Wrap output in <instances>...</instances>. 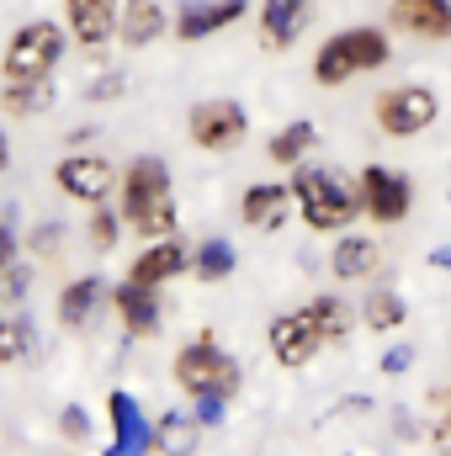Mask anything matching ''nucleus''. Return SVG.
<instances>
[{"label":"nucleus","mask_w":451,"mask_h":456,"mask_svg":"<svg viewBox=\"0 0 451 456\" xmlns=\"http://www.w3.org/2000/svg\"><path fill=\"white\" fill-rule=\"evenodd\" d=\"M117 213H122V228L138 233L144 244L170 239L181 228L176 181L160 154H138V159H127V170H117Z\"/></svg>","instance_id":"f257e3e1"},{"label":"nucleus","mask_w":451,"mask_h":456,"mask_svg":"<svg viewBox=\"0 0 451 456\" xmlns=\"http://www.w3.org/2000/svg\"><path fill=\"white\" fill-rule=\"evenodd\" d=\"M287 191H292V208L303 228L335 239V233H350L356 218H361V197H356V181L340 175L330 165H298L287 175Z\"/></svg>","instance_id":"f03ea898"},{"label":"nucleus","mask_w":451,"mask_h":456,"mask_svg":"<svg viewBox=\"0 0 451 456\" xmlns=\"http://www.w3.org/2000/svg\"><path fill=\"white\" fill-rule=\"evenodd\" d=\"M393 64V37H388V27H372V21H350V27H340L330 32L319 48H314V86H324V91H340V86H350V80H361V75H377V69H388Z\"/></svg>","instance_id":"7ed1b4c3"},{"label":"nucleus","mask_w":451,"mask_h":456,"mask_svg":"<svg viewBox=\"0 0 451 456\" xmlns=\"http://www.w3.org/2000/svg\"><path fill=\"white\" fill-rule=\"evenodd\" d=\"M70 53V32L53 16L21 21L0 48V86H48Z\"/></svg>","instance_id":"20e7f679"},{"label":"nucleus","mask_w":451,"mask_h":456,"mask_svg":"<svg viewBox=\"0 0 451 456\" xmlns=\"http://www.w3.org/2000/svg\"><path fill=\"white\" fill-rule=\"evenodd\" d=\"M170 377H176V387L186 393V398H213V403H228V398H239V387H244V371H239V361L228 355L218 335L213 330H202V335H192V340L176 350V361H170Z\"/></svg>","instance_id":"39448f33"},{"label":"nucleus","mask_w":451,"mask_h":456,"mask_svg":"<svg viewBox=\"0 0 451 456\" xmlns=\"http://www.w3.org/2000/svg\"><path fill=\"white\" fill-rule=\"evenodd\" d=\"M356 197H361V218L377 228H398L409 213H414V181L398 170V165H361L356 175Z\"/></svg>","instance_id":"423d86ee"},{"label":"nucleus","mask_w":451,"mask_h":456,"mask_svg":"<svg viewBox=\"0 0 451 456\" xmlns=\"http://www.w3.org/2000/svg\"><path fill=\"white\" fill-rule=\"evenodd\" d=\"M441 117V96L430 86H388L372 96V122L388 133V138H420L425 127H436Z\"/></svg>","instance_id":"0eeeda50"},{"label":"nucleus","mask_w":451,"mask_h":456,"mask_svg":"<svg viewBox=\"0 0 451 456\" xmlns=\"http://www.w3.org/2000/svg\"><path fill=\"white\" fill-rule=\"evenodd\" d=\"M53 186H59V197L80 202L86 213H91V208H107V202H117V165L107 154L75 149V154H64V159L53 165Z\"/></svg>","instance_id":"6e6552de"},{"label":"nucleus","mask_w":451,"mask_h":456,"mask_svg":"<svg viewBox=\"0 0 451 456\" xmlns=\"http://www.w3.org/2000/svg\"><path fill=\"white\" fill-rule=\"evenodd\" d=\"M186 138L202 154H234L250 138V112L234 96H208V102H197L186 112Z\"/></svg>","instance_id":"1a4fd4ad"},{"label":"nucleus","mask_w":451,"mask_h":456,"mask_svg":"<svg viewBox=\"0 0 451 456\" xmlns=\"http://www.w3.org/2000/svg\"><path fill=\"white\" fill-rule=\"evenodd\" d=\"M266 345H271V361H276V366L303 371L308 361H319L324 335H319V324L308 319V308H292V314H276V319L266 324Z\"/></svg>","instance_id":"9d476101"},{"label":"nucleus","mask_w":451,"mask_h":456,"mask_svg":"<svg viewBox=\"0 0 451 456\" xmlns=\"http://www.w3.org/2000/svg\"><path fill=\"white\" fill-rule=\"evenodd\" d=\"M112 314L127 340H154L165 330V287H144V281H112Z\"/></svg>","instance_id":"9b49d317"},{"label":"nucleus","mask_w":451,"mask_h":456,"mask_svg":"<svg viewBox=\"0 0 451 456\" xmlns=\"http://www.w3.org/2000/svg\"><path fill=\"white\" fill-rule=\"evenodd\" d=\"M244 16H250V0H181L170 11V37L176 43H208Z\"/></svg>","instance_id":"f8f14e48"},{"label":"nucleus","mask_w":451,"mask_h":456,"mask_svg":"<svg viewBox=\"0 0 451 456\" xmlns=\"http://www.w3.org/2000/svg\"><path fill=\"white\" fill-rule=\"evenodd\" d=\"M107 308H112V281H107V276H96V271L70 276V281L59 287V303H53L59 330H70V335L91 330V324H96V314H107Z\"/></svg>","instance_id":"ddd939ff"},{"label":"nucleus","mask_w":451,"mask_h":456,"mask_svg":"<svg viewBox=\"0 0 451 456\" xmlns=\"http://www.w3.org/2000/svg\"><path fill=\"white\" fill-rule=\"evenodd\" d=\"M117 11L122 0H64V32L75 48H86L91 59L107 53V43H117Z\"/></svg>","instance_id":"4468645a"},{"label":"nucleus","mask_w":451,"mask_h":456,"mask_svg":"<svg viewBox=\"0 0 451 456\" xmlns=\"http://www.w3.org/2000/svg\"><path fill=\"white\" fill-rule=\"evenodd\" d=\"M192 271V244L181 233L170 239H149L133 260H127V281H144V287H170L176 276Z\"/></svg>","instance_id":"2eb2a0df"},{"label":"nucleus","mask_w":451,"mask_h":456,"mask_svg":"<svg viewBox=\"0 0 451 456\" xmlns=\"http://www.w3.org/2000/svg\"><path fill=\"white\" fill-rule=\"evenodd\" d=\"M292 218V191L287 181H250L239 191V224L255 233H282Z\"/></svg>","instance_id":"dca6fc26"},{"label":"nucleus","mask_w":451,"mask_h":456,"mask_svg":"<svg viewBox=\"0 0 451 456\" xmlns=\"http://www.w3.org/2000/svg\"><path fill=\"white\" fill-rule=\"evenodd\" d=\"M388 27L420 43H451V0H388Z\"/></svg>","instance_id":"f3484780"},{"label":"nucleus","mask_w":451,"mask_h":456,"mask_svg":"<svg viewBox=\"0 0 451 456\" xmlns=\"http://www.w3.org/2000/svg\"><path fill=\"white\" fill-rule=\"evenodd\" d=\"M308 21H314L308 0H260L255 32H260V43L271 53H287V48H298V37L308 32Z\"/></svg>","instance_id":"a211bd4d"},{"label":"nucleus","mask_w":451,"mask_h":456,"mask_svg":"<svg viewBox=\"0 0 451 456\" xmlns=\"http://www.w3.org/2000/svg\"><path fill=\"white\" fill-rule=\"evenodd\" d=\"M165 32H170V11H165V0H122V11H117V43H122L127 53L154 48Z\"/></svg>","instance_id":"6ab92c4d"},{"label":"nucleus","mask_w":451,"mask_h":456,"mask_svg":"<svg viewBox=\"0 0 451 456\" xmlns=\"http://www.w3.org/2000/svg\"><path fill=\"white\" fill-rule=\"evenodd\" d=\"M377 271H382V244L372 233H335V244H330L335 281H372Z\"/></svg>","instance_id":"aec40b11"},{"label":"nucleus","mask_w":451,"mask_h":456,"mask_svg":"<svg viewBox=\"0 0 451 456\" xmlns=\"http://www.w3.org/2000/svg\"><path fill=\"white\" fill-rule=\"evenodd\" d=\"M356 319H361L372 335H393V330H404V324H409V297H404L398 287H366V297H361Z\"/></svg>","instance_id":"412c9836"},{"label":"nucleus","mask_w":451,"mask_h":456,"mask_svg":"<svg viewBox=\"0 0 451 456\" xmlns=\"http://www.w3.org/2000/svg\"><path fill=\"white\" fill-rule=\"evenodd\" d=\"M319 149V127L308 122V117H292V122H282L276 133H271V143H266V159L271 165H287V170H298L308 154Z\"/></svg>","instance_id":"4be33fe9"},{"label":"nucleus","mask_w":451,"mask_h":456,"mask_svg":"<svg viewBox=\"0 0 451 456\" xmlns=\"http://www.w3.org/2000/svg\"><path fill=\"white\" fill-rule=\"evenodd\" d=\"M303 308H308V319L319 324L324 350H330V345H345L350 335H356V324H361V319H356V308H350L340 292H319V297H308Z\"/></svg>","instance_id":"5701e85b"},{"label":"nucleus","mask_w":451,"mask_h":456,"mask_svg":"<svg viewBox=\"0 0 451 456\" xmlns=\"http://www.w3.org/2000/svg\"><path fill=\"white\" fill-rule=\"evenodd\" d=\"M197 441H202V419H192V414H165L149 430V452H160V456H192Z\"/></svg>","instance_id":"b1692460"},{"label":"nucleus","mask_w":451,"mask_h":456,"mask_svg":"<svg viewBox=\"0 0 451 456\" xmlns=\"http://www.w3.org/2000/svg\"><path fill=\"white\" fill-rule=\"evenodd\" d=\"M234 265H239L234 244L218 239V233H208V239H197V244H192V271H186V276H197V281H228V276H234Z\"/></svg>","instance_id":"393cba45"},{"label":"nucleus","mask_w":451,"mask_h":456,"mask_svg":"<svg viewBox=\"0 0 451 456\" xmlns=\"http://www.w3.org/2000/svg\"><path fill=\"white\" fill-rule=\"evenodd\" d=\"M53 102H59L53 80L48 86H0V117H11V122H32V117L48 112Z\"/></svg>","instance_id":"a878e982"},{"label":"nucleus","mask_w":451,"mask_h":456,"mask_svg":"<svg viewBox=\"0 0 451 456\" xmlns=\"http://www.w3.org/2000/svg\"><path fill=\"white\" fill-rule=\"evenodd\" d=\"M107 414H112V430H117V446L127 456L149 452V425H144V414H138V403L117 387L112 398H107Z\"/></svg>","instance_id":"bb28decb"},{"label":"nucleus","mask_w":451,"mask_h":456,"mask_svg":"<svg viewBox=\"0 0 451 456\" xmlns=\"http://www.w3.org/2000/svg\"><path fill=\"white\" fill-rule=\"evenodd\" d=\"M420 419H425V441H430V452L451 456V387H430V393H425Z\"/></svg>","instance_id":"cd10ccee"},{"label":"nucleus","mask_w":451,"mask_h":456,"mask_svg":"<svg viewBox=\"0 0 451 456\" xmlns=\"http://www.w3.org/2000/svg\"><path fill=\"white\" fill-rule=\"evenodd\" d=\"M117 239H122V213H117L112 202H107V208H91V213H86V244H91L96 255H112Z\"/></svg>","instance_id":"c85d7f7f"},{"label":"nucleus","mask_w":451,"mask_h":456,"mask_svg":"<svg viewBox=\"0 0 451 456\" xmlns=\"http://www.w3.org/2000/svg\"><path fill=\"white\" fill-rule=\"evenodd\" d=\"M21 355H32V324L0 308V366H16Z\"/></svg>","instance_id":"c756f323"},{"label":"nucleus","mask_w":451,"mask_h":456,"mask_svg":"<svg viewBox=\"0 0 451 456\" xmlns=\"http://www.w3.org/2000/svg\"><path fill=\"white\" fill-rule=\"evenodd\" d=\"M59 436H64L70 446H86V441H91V414H86L80 403H70V409L59 414Z\"/></svg>","instance_id":"7c9ffc66"},{"label":"nucleus","mask_w":451,"mask_h":456,"mask_svg":"<svg viewBox=\"0 0 451 456\" xmlns=\"http://www.w3.org/2000/svg\"><path fill=\"white\" fill-rule=\"evenodd\" d=\"M127 91V75L122 69H107V75H96L91 86H86V102H96V107H107V102H117Z\"/></svg>","instance_id":"2f4dec72"},{"label":"nucleus","mask_w":451,"mask_h":456,"mask_svg":"<svg viewBox=\"0 0 451 456\" xmlns=\"http://www.w3.org/2000/svg\"><path fill=\"white\" fill-rule=\"evenodd\" d=\"M27 281H32V271H27V265H11V271H0V297H11V303H16V297L27 292Z\"/></svg>","instance_id":"473e14b6"},{"label":"nucleus","mask_w":451,"mask_h":456,"mask_svg":"<svg viewBox=\"0 0 451 456\" xmlns=\"http://www.w3.org/2000/svg\"><path fill=\"white\" fill-rule=\"evenodd\" d=\"M59 239H64V224H37V233H32V249H37V255H43V249L53 255V249H59Z\"/></svg>","instance_id":"72a5a7b5"},{"label":"nucleus","mask_w":451,"mask_h":456,"mask_svg":"<svg viewBox=\"0 0 451 456\" xmlns=\"http://www.w3.org/2000/svg\"><path fill=\"white\" fill-rule=\"evenodd\" d=\"M409 366H414V350H409V345H398V350L382 355V371H388V377H398V371H409Z\"/></svg>","instance_id":"f704fd0d"},{"label":"nucleus","mask_w":451,"mask_h":456,"mask_svg":"<svg viewBox=\"0 0 451 456\" xmlns=\"http://www.w3.org/2000/svg\"><path fill=\"white\" fill-rule=\"evenodd\" d=\"M16 249H21V239L0 224V271H11V265H16Z\"/></svg>","instance_id":"c9c22d12"},{"label":"nucleus","mask_w":451,"mask_h":456,"mask_svg":"<svg viewBox=\"0 0 451 456\" xmlns=\"http://www.w3.org/2000/svg\"><path fill=\"white\" fill-rule=\"evenodd\" d=\"M430 265H436V271H451V244H441V249L430 255Z\"/></svg>","instance_id":"e433bc0d"},{"label":"nucleus","mask_w":451,"mask_h":456,"mask_svg":"<svg viewBox=\"0 0 451 456\" xmlns=\"http://www.w3.org/2000/svg\"><path fill=\"white\" fill-rule=\"evenodd\" d=\"M5 170H11V138L0 133V175H5Z\"/></svg>","instance_id":"4c0bfd02"}]
</instances>
